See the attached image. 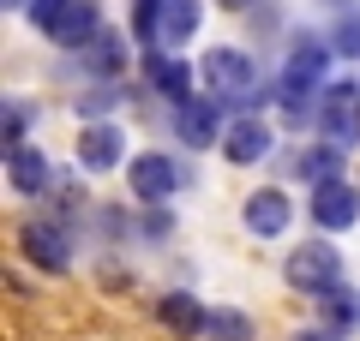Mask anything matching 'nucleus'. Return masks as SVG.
I'll return each mask as SVG.
<instances>
[{"label": "nucleus", "mask_w": 360, "mask_h": 341, "mask_svg": "<svg viewBox=\"0 0 360 341\" xmlns=\"http://www.w3.org/2000/svg\"><path fill=\"white\" fill-rule=\"evenodd\" d=\"M312 222L319 227H354L360 222V192L348 180H330V186H312Z\"/></svg>", "instance_id": "nucleus-10"}, {"label": "nucleus", "mask_w": 360, "mask_h": 341, "mask_svg": "<svg viewBox=\"0 0 360 341\" xmlns=\"http://www.w3.org/2000/svg\"><path fill=\"white\" fill-rule=\"evenodd\" d=\"M120 156H127V132L115 120H90L78 132V168L84 174H108V168H120Z\"/></svg>", "instance_id": "nucleus-8"}, {"label": "nucleus", "mask_w": 360, "mask_h": 341, "mask_svg": "<svg viewBox=\"0 0 360 341\" xmlns=\"http://www.w3.org/2000/svg\"><path fill=\"white\" fill-rule=\"evenodd\" d=\"M120 102V90L115 84H103V90H84V96H78V114H84V120H103L108 108H115Z\"/></svg>", "instance_id": "nucleus-19"}, {"label": "nucleus", "mask_w": 360, "mask_h": 341, "mask_svg": "<svg viewBox=\"0 0 360 341\" xmlns=\"http://www.w3.org/2000/svg\"><path fill=\"white\" fill-rule=\"evenodd\" d=\"M156 323H162L168 335H205L210 312L193 300V293H162V300H156Z\"/></svg>", "instance_id": "nucleus-14"}, {"label": "nucleus", "mask_w": 360, "mask_h": 341, "mask_svg": "<svg viewBox=\"0 0 360 341\" xmlns=\"http://www.w3.org/2000/svg\"><path fill=\"white\" fill-rule=\"evenodd\" d=\"M84 66H90V72H103V78H115L120 66H127V42H120L115 30H103V36L84 48Z\"/></svg>", "instance_id": "nucleus-16"}, {"label": "nucleus", "mask_w": 360, "mask_h": 341, "mask_svg": "<svg viewBox=\"0 0 360 341\" xmlns=\"http://www.w3.org/2000/svg\"><path fill=\"white\" fill-rule=\"evenodd\" d=\"M222 156H229L234 168L264 162V156H270V126H264V120H252V114L229 120V132H222Z\"/></svg>", "instance_id": "nucleus-11"}, {"label": "nucleus", "mask_w": 360, "mask_h": 341, "mask_svg": "<svg viewBox=\"0 0 360 341\" xmlns=\"http://www.w3.org/2000/svg\"><path fill=\"white\" fill-rule=\"evenodd\" d=\"M42 36H49L54 48H90V42L103 36V13H96V0H66Z\"/></svg>", "instance_id": "nucleus-7"}, {"label": "nucleus", "mask_w": 360, "mask_h": 341, "mask_svg": "<svg viewBox=\"0 0 360 341\" xmlns=\"http://www.w3.org/2000/svg\"><path fill=\"white\" fill-rule=\"evenodd\" d=\"M198 84L217 102H246V96H258V66H252V54H240V48H210L205 60H198Z\"/></svg>", "instance_id": "nucleus-1"}, {"label": "nucleus", "mask_w": 360, "mask_h": 341, "mask_svg": "<svg viewBox=\"0 0 360 341\" xmlns=\"http://www.w3.org/2000/svg\"><path fill=\"white\" fill-rule=\"evenodd\" d=\"M144 78H150L156 96H168L180 108V102H193V66L174 60V48H144Z\"/></svg>", "instance_id": "nucleus-9"}, {"label": "nucleus", "mask_w": 360, "mask_h": 341, "mask_svg": "<svg viewBox=\"0 0 360 341\" xmlns=\"http://www.w3.org/2000/svg\"><path fill=\"white\" fill-rule=\"evenodd\" d=\"M205 25V6L198 0H162V18H156V48H186Z\"/></svg>", "instance_id": "nucleus-12"}, {"label": "nucleus", "mask_w": 360, "mask_h": 341, "mask_svg": "<svg viewBox=\"0 0 360 341\" xmlns=\"http://www.w3.org/2000/svg\"><path fill=\"white\" fill-rule=\"evenodd\" d=\"M222 108L229 102H217V96H193V102H180V114H174V132H180V144H193V150H210V144H222Z\"/></svg>", "instance_id": "nucleus-6"}, {"label": "nucleus", "mask_w": 360, "mask_h": 341, "mask_svg": "<svg viewBox=\"0 0 360 341\" xmlns=\"http://www.w3.org/2000/svg\"><path fill=\"white\" fill-rule=\"evenodd\" d=\"M205 341H252V317H246V312H234V305H222V312H210Z\"/></svg>", "instance_id": "nucleus-18"}, {"label": "nucleus", "mask_w": 360, "mask_h": 341, "mask_svg": "<svg viewBox=\"0 0 360 341\" xmlns=\"http://www.w3.org/2000/svg\"><path fill=\"white\" fill-rule=\"evenodd\" d=\"M288 174L312 180V186H330V180H342V150H336V144H312V150H300L295 162H288Z\"/></svg>", "instance_id": "nucleus-15"}, {"label": "nucleus", "mask_w": 360, "mask_h": 341, "mask_svg": "<svg viewBox=\"0 0 360 341\" xmlns=\"http://www.w3.org/2000/svg\"><path fill=\"white\" fill-rule=\"evenodd\" d=\"M132 198L139 203H162V198H174L180 186H193V174L174 162V156H156V150H144V156H132Z\"/></svg>", "instance_id": "nucleus-3"}, {"label": "nucleus", "mask_w": 360, "mask_h": 341, "mask_svg": "<svg viewBox=\"0 0 360 341\" xmlns=\"http://www.w3.org/2000/svg\"><path fill=\"white\" fill-rule=\"evenodd\" d=\"M240 222L252 227L258 240H276V234H288V227H295V198H288L283 186H258L252 198H246Z\"/></svg>", "instance_id": "nucleus-5"}, {"label": "nucleus", "mask_w": 360, "mask_h": 341, "mask_svg": "<svg viewBox=\"0 0 360 341\" xmlns=\"http://www.w3.org/2000/svg\"><path fill=\"white\" fill-rule=\"evenodd\" d=\"M319 312H324V323H330V329H354V323H360V300H354L348 288L319 293Z\"/></svg>", "instance_id": "nucleus-17"}, {"label": "nucleus", "mask_w": 360, "mask_h": 341, "mask_svg": "<svg viewBox=\"0 0 360 341\" xmlns=\"http://www.w3.org/2000/svg\"><path fill=\"white\" fill-rule=\"evenodd\" d=\"M222 6H229V13H240V6H252V0H222Z\"/></svg>", "instance_id": "nucleus-24"}, {"label": "nucleus", "mask_w": 360, "mask_h": 341, "mask_svg": "<svg viewBox=\"0 0 360 341\" xmlns=\"http://www.w3.org/2000/svg\"><path fill=\"white\" fill-rule=\"evenodd\" d=\"M295 341H342V329H330V323H319V329H300Z\"/></svg>", "instance_id": "nucleus-23"}, {"label": "nucleus", "mask_w": 360, "mask_h": 341, "mask_svg": "<svg viewBox=\"0 0 360 341\" xmlns=\"http://www.w3.org/2000/svg\"><path fill=\"white\" fill-rule=\"evenodd\" d=\"M354 138H360V108H354Z\"/></svg>", "instance_id": "nucleus-25"}, {"label": "nucleus", "mask_w": 360, "mask_h": 341, "mask_svg": "<svg viewBox=\"0 0 360 341\" xmlns=\"http://www.w3.org/2000/svg\"><path fill=\"white\" fill-rule=\"evenodd\" d=\"M25 120H30V108H25V102H6V144H13V150L25 144Z\"/></svg>", "instance_id": "nucleus-22"}, {"label": "nucleus", "mask_w": 360, "mask_h": 341, "mask_svg": "<svg viewBox=\"0 0 360 341\" xmlns=\"http://www.w3.org/2000/svg\"><path fill=\"white\" fill-rule=\"evenodd\" d=\"M18 252L42 269V276H66L72 269V240L60 222H25L18 227Z\"/></svg>", "instance_id": "nucleus-4"}, {"label": "nucleus", "mask_w": 360, "mask_h": 341, "mask_svg": "<svg viewBox=\"0 0 360 341\" xmlns=\"http://www.w3.org/2000/svg\"><path fill=\"white\" fill-rule=\"evenodd\" d=\"M139 234H144V240H168V234H174V215H168V210H144Z\"/></svg>", "instance_id": "nucleus-20"}, {"label": "nucleus", "mask_w": 360, "mask_h": 341, "mask_svg": "<svg viewBox=\"0 0 360 341\" xmlns=\"http://www.w3.org/2000/svg\"><path fill=\"white\" fill-rule=\"evenodd\" d=\"M283 276H288V288H295V293H312V300H319V293L342 288V252H336L330 240H307V246L288 252Z\"/></svg>", "instance_id": "nucleus-2"}, {"label": "nucleus", "mask_w": 360, "mask_h": 341, "mask_svg": "<svg viewBox=\"0 0 360 341\" xmlns=\"http://www.w3.org/2000/svg\"><path fill=\"white\" fill-rule=\"evenodd\" d=\"M6 180H13V192H25V198L54 192V168H49V156L30 150V144H18V150L6 156Z\"/></svg>", "instance_id": "nucleus-13"}, {"label": "nucleus", "mask_w": 360, "mask_h": 341, "mask_svg": "<svg viewBox=\"0 0 360 341\" xmlns=\"http://www.w3.org/2000/svg\"><path fill=\"white\" fill-rule=\"evenodd\" d=\"M330 48H336V54H360V18H342V25H336Z\"/></svg>", "instance_id": "nucleus-21"}]
</instances>
